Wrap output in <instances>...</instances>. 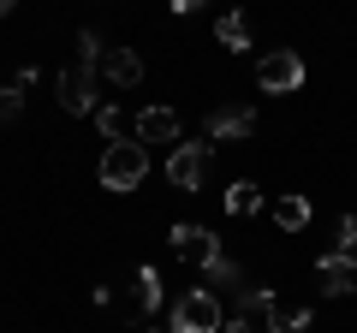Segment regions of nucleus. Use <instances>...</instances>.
<instances>
[{
	"mask_svg": "<svg viewBox=\"0 0 357 333\" xmlns=\"http://www.w3.org/2000/svg\"><path fill=\"white\" fill-rule=\"evenodd\" d=\"M131 131H137V143H178V114L173 107H143Z\"/></svg>",
	"mask_w": 357,
	"mask_h": 333,
	"instance_id": "1a4fd4ad",
	"label": "nucleus"
},
{
	"mask_svg": "<svg viewBox=\"0 0 357 333\" xmlns=\"http://www.w3.org/2000/svg\"><path fill=\"white\" fill-rule=\"evenodd\" d=\"M310 327V309H274L268 316V333H304Z\"/></svg>",
	"mask_w": 357,
	"mask_h": 333,
	"instance_id": "a211bd4d",
	"label": "nucleus"
},
{
	"mask_svg": "<svg viewBox=\"0 0 357 333\" xmlns=\"http://www.w3.org/2000/svg\"><path fill=\"white\" fill-rule=\"evenodd\" d=\"M18 114H24V95H18V90H0V125H13Z\"/></svg>",
	"mask_w": 357,
	"mask_h": 333,
	"instance_id": "412c9836",
	"label": "nucleus"
},
{
	"mask_svg": "<svg viewBox=\"0 0 357 333\" xmlns=\"http://www.w3.org/2000/svg\"><path fill=\"white\" fill-rule=\"evenodd\" d=\"M102 36H96V30H77V60H84V65H102Z\"/></svg>",
	"mask_w": 357,
	"mask_h": 333,
	"instance_id": "6ab92c4d",
	"label": "nucleus"
},
{
	"mask_svg": "<svg viewBox=\"0 0 357 333\" xmlns=\"http://www.w3.org/2000/svg\"><path fill=\"white\" fill-rule=\"evenodd\" d=\"M60 107L66 114H96V65H84V60H72L60 72Z\"/></svg>",
	"mask_w": 357,
	"mask_h": 333,
	"instance_id": "423d86ee",
	"label": "nucleus"
},
{
	"mask_svg": "<svg viewBox=\"0 0 357 333\" xmlns=\"http://www.w3.org/2000/svg\"><path fill=\"white\" fill-rule=\"evenodd\" d=\"M167 333H220V297L203 292V286L185 292L173 304V327H167Z\"/></svg>",
	"mask_w": 357,
	"mask_h": 333,
	"instance_id": "7ed1b4c3",
	"label": "nucleus"
},
{
	"mask_svg": "<svg viewBox=\"0 0 357 333\" xmlns=\"http://www.w3.org/2000/svg\"><path fill=\"white\" fill-rule=\"evenodd\" d=\"M304 60H298L292 48H274V54H262V60H256V90L262 95H298L304 90Z\"/></svg>",
	"mask_w": 357,
	"mask_h": 333,
	"instance_id": "f03ea898",
	"label": "nucleus"
},
{
	"mask_svg": "<svg viewBox=\"0 0 357 333\" xmlns=\"http://www.w3.org/2000/svg\"><path fill=\"white\" fill-rule=\"evenodd\" d=\"M274 226L280 232H304L310 226V196H280V203H274Z\"/></svg>",
	"mask_w": 357,
	"mask_h": 333,
	"instance_id": "ddd939ff",
	"label": "nucleus"
},
{
	"mask_svg": "<svg viewBox=\"0 0 357 333\" xmlns=\"http://www.w3.org/2000/svg\"><path fill=\"white\" fill-rule=\"evenodd\" d=\"M333 250L357 262V215H345V220H340V244H333Z\"/></svg>",
	"mask_w": 357,
	"mask_h": 333,
	"instance_id": "aec40b11",
	"label": "nucleus"
},
{
	"mask_svg": "<svg viewBox=\"0 0 357 333\" xmlns=\"http://www.w3.org/2000/svg\"><path fill=\"white\" fill-rule=\"evenodd\" d=\"M220 333H268V327H250V316H238V321H227Z\"/></svg>",
	"mask_w": 357,
	"mask_h": 333,
	"instance_id": "4be33fe9",
	"label": "nucleus"
},
{
	"mask_svg": "<svg viewBox=\"0 0 357 333\" xmlns=\"http://www.w3.org/2000/svg\"><path fill=\"white\" fill-rule=\"evenodd\" d=\"M215 36H220V48H232V54H244V48H250V18H244V13H220V24H215Z\"/></svg>",
	"mask_w": 357,
	"mask_h": 333,
	"instance_id": "f8f14e48",
	"label": "nucleus"
},
{
	"mask_svg": "<svg viewBox=\"0 0 357 333\" xmlns=\"http://www.w3.org/2000/svg\"><path fill=\"white\" fill-rule=\"evenodd\" d=\"M89 119H96V131H102L107 143H126V114H119V107H96Z\"/></svg>",
	"mask_w": 357,
	"mask_h": 333,
	"instance_id": "f3484780",
	"label": "nucleus"
},
{
	"mask_svg": "<svg viewBox=\"0 0 357 333\" xmlns=\"http://www.w3.org/2000/svg\"><path fill=\"white\" fill-rule=\"evenodd\" d=\"M143 173H149V149L143 143H107V155H102V166H96V179L107 185V191H137L143 185Z\"/></svg>",
	"mask_w": 357,
	"mask_h": 333,
	"instance_id": "f257e3e1",
	"label": "nucleus"
},
{
	"mask_svg": "<svg viewBox=\"0 0 357 333\" xmlns=\"http://www.w3.org/2000/svg\"><path fill=\"white\" fill-rule=\"evenodd\" d=\"M203 280H208V292H244V268L232 256H215L203 268Z\"/></svg>",
	"mask_w": 357,
	"mask_h": 333,
	"instance_id": "9b49d317",
	"label": "nucleus"
},
{
	"mask_svg": "<svg viewBox=\"0 0 357 333\" xmlns=\"http://www.w3.org/2000/svg\"><path fill=\"white\" fill-rule=\"evenodd\" d=\"M351 280H357V262L340 256V250H328V256L316 262V286H321V297H345V292H351Z\"/></svg>",
	"mask_w": 357,
	"mask_h": 333,
	"instance_id": "0eeeda50",
	"label": "nucleus"
},
{
	"mask_svg": "<svg viewBox=\"0 0 357 333\" xmlns=\"http://www.w3.org/2000/svg\"><path fill=\"white\" fill-rule=\"evenodd\" d=\"M238 304H244V316H256V321L268 327V316L280 309V297L268 292V286H244V292H238Z\"/></svg>",
	"mask_w": 357,
	"mask_h": 333,
	"instance_id": "4468645a",
	"label": "nucleus"
},
{
	"mask_svg": "<svg viewBox=\"0 0 357 333\" xmlns=\"http://www.w3.org/2000/svg\"><path fill=\"white\" fill-rule=\"evenodd\" d=\"M102 72L114 77L119 90H131V84H143V60H137L131 48H107V54H102Z\"/></svg>",
	"mask_w": 357,
	"mask_h": 333,
	"instance_id": "9d476101",
	"label": "nucleus"
},
{
	"mask_svg": "<svg viewBox=\"0 0 357 333\" xmlns=\"http://www.w3.org/2000/svg\"><path fill=\"white\" fill-rule=\"evenodd\" d=\"M256 208H262V191L238 179V185H232V191H227V215H238V220H244V215H256Z\"/></svg>",
	"mask_w": 357,
	"mask_h": 333,
	"instance_id": "2eb2a0df",
	"label": "nucleus"
},
{
	"mask_svg": "<svg viewBox=\"0 0 357 333\" xmlns=\"http://www.w3.org/2000/svg\"><path fill=\"white\" fill-rule=\"evenodd\" d=\"M167 238H173V256H178V262H191V268H208L215 256H227L215 232H208V226H191V220H178Z\"/></svg>",
	"mask_w": 357,
	"mask_h": 333,
	"instance_id": "39448f33",
	"label": "nucleus"
},
{
	"mask_svg": "<svg viewBox=\"0 0 357 333\" xmlns=\"http://www.w3.org/2000/svg\"><path fill=\"white\" fill-rule=\"evenodd\" d=\"M13 6H18V0H0V18H6V13H13Z\"/></svg>",
	"mask_w": 357,
	"mask_h": 333,
	"instance_id": "b1692460",
	"label": "nucleus"
},
{
	"mask_svg": "<svg viewBox=\"0 0 357 333\" xmlns=\"http://www.w3.org/2000/svg\"><path fill=\"white\" fill-rule=\"evenodd\" d=\"M208 161H215V149H208V143H178V149L167 155V179H173L178 191H203Z\"/></svg>",
	"mask_w": 357,
	"mask_h": 333,
	"instance_id": "20e7f679",
	"label": "nucleus"
},
{
	"mask_svg": "<svg viewBox=\"0 0 357 333\" xmlns=\"http://www.w3.org/2000/svg\"><path fill=\"white\" fill-rule=\"evenodd\" d=\"M250 131H256L250 107H215V114H208V137H215V143H244Z\"/></svg>",
	"mask_w": 357,
	"mask_h": 333,
	"instance_id": "6e6552de",
	"label": "nucleus"
},
{
	"mask_svg": "<svg viewBox=\"0 0 357 333\" xmlns=\"http://www.w3.org/2000/svg\"><path fill=\"white\" fill-rule=\"evenodd\" d=\"M161 297H167L161 274H155V268H137V304H143V309H161Z\"/></svg>",
	"mask_w": 357,
	"mask_h": 333,
	"instance_id": "dca6fc26",
	"label": "nucleus"
},
{
	"mask_svg": "<svg viewBox=\"0 0 357 333\" xmlns=\"http://www.w3.org/2000/svg\"><path fill=\"white\" fill-rule=\"evenodd\" d=\"M197 6H208V0H173V13L185 18V13H197Z\"/></svg>",
	"mask_w": 357,
	"mask_h": 333,
	"instance_id": "5701e85b",
	"label": "nucleus"
}]
</instances>
